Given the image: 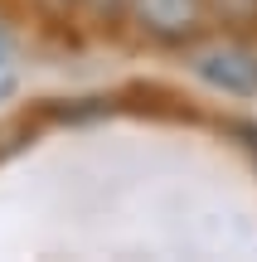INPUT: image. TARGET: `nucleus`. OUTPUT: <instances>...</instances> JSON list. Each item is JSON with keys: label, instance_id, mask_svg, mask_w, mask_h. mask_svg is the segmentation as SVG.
Masks as SVG:
<instances>
[{"label": "nucleus", "instance_id": "7ed1b4c3", "mask_svg": "<svg viewBox=\"0 0 257 262\" xmlns=\"http://www.w3.org/2000/svg\"><path fill=\"white\" fill-rule=\"evenodd\" d=\"M209 10H214V25H238V29L257 25V0H209Z\"/></svg>", "mask_w": 257, "mask_h": 262}, {"label": "nucleus", "instance_id": "f257e3e1", "mask_svg": "<svg viewBox=\"0 0 257 262\" xmlns=\"http://www.w3.org/2000/svg\"><path fill=\"white\" fill-rule=\"evenodd\" d=\"M184 63L214 93L257 97V49L243 44V39H199V44H190Z\"/></svg>", "mask_w": 257, "mask_h": 262}, {"label": "nucleus", "instance_id": "20e7f679", "mask_svg": "<svg viewBox=\"0 0 257 262\" xmlns=\"http://www.w3.org/2000/svg\"><path fill=\"white\" fill-rule=\"evenodd\" d=\"M15 88V54H10V44L0 39V97Z\"/></svg>", "mask_w": 257, "mask_h": 262}, {"label": "nucleus", "instance_id": "f03ea898", "mask_svg": "<svg viewBox=\"0 0 257 262\" xmlns=\"http://www.w3.org/2000/svg\"><path fill=\"white\" fill-rule=\"evenodd\" d=\"M126 19L165 49H190L214 29L209 0H126Z\"/></svg>", "mask_w": 257, "mask_h": 262}]
</instances>
